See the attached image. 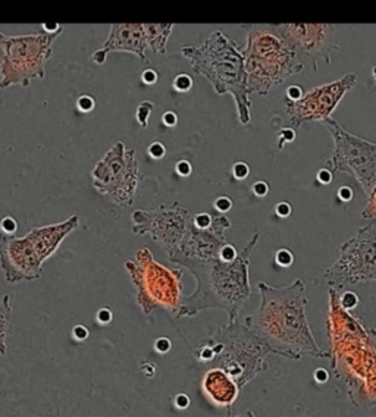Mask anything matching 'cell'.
Wrapping results in <instances>:
<instances>
[{
    "label": "cell",
    "instance_id": "34",
    "mask_svg": "<svg viewBox=\"0 0 376 417\" xmlns=\"http://www.w3.org/2000/svg\"><path fill=\"white\" fill-rule=\"evenodd\" d=\"M162 124L168 128H174L178 124V115L174 110H166L162 115Z\"/></svg>",
    "mask_w": 376,
    "mask_h": 417
},
{
    "label": "cell",
    "instance_id": "13",
    "mask_svg": "<svg viewBox=\"0 0 376 417\" xmlns=\"http://www.w3.org/2000/svg\"><path fill=\"white\" fill-rule=\"evenodd\" d=\"M357 84V74L347 72L339 80L322 84L303 94L297 101L285 100V112L294 128H301L306 124H322L332 118V112L338 107L342 97Z\"/></svg>",
    "mask_w": 376,
    "mask_h": 417
},
{
    "label": "cell",
    "instance_id": "31",
    "mask_svg": "<svg viewBox=\"0 0 376 417\" xmlns=\"http://www.w3.org/2000/svg\"><path fill=\"white\" fill-rule=\"evenodd\" d=\"M175 172H177L180 177H183V178L189 177L191 172H192V165H191L188 160L183 159V160L177 162V165H175Z\"/></svg>",
    "mask_w": 376,
    "mask_h": 417
},
{
    "label": "cell",
    "instance_id": "32",
    "mask_svg": "<svg viewBox=\"0 0 376 417\" xmlns=\"http://www.w3.org/2000/svg\"><path fill=\"white\" fill-rule=\"evenodd\" d=\"M157 80H159V75H157V72H156L154 69H151V68H147V69H144V71L141 72V81H142L145 86H153V84L157 83Z\"/></svg>",
    "mask_w": 376,
    "mask_h": 417
},
{
    "label": "cell",
    "instance_id": "21",
    "mask_svg": "<svg viewBox=\"0 0 376 417\" xmlns=\"http://www.w3.org/2000/svg\"><path fill=\"white\" fill-rule=\"evenodd\" d=\"M194 87V80L188 74H178L172 81V89L178 93H188Z\"/></svg>",
    "mask_w": 376,
    "mask_h": 417
},
{
    "label": "cell",
    "instance_id": "39",
    "mask_svg": "<svg viewBox=\"0 0 376 417\" xmlns=\"http://www.w3.org/2000/svg\"><path fill=\"white\" fill-rule=\"evenodd\" d=\"M316 180H318L319 184L328 185V184L332 183V180H333V174H332L329 169H327V168H322V169H319V172H318V175H316Z\"/></svg>",
    "mask_w": 376,
    "mask_h": 417
},
{
    "label": "cell",
    "instance_id": "28",
    "mask_svg": "<svg viewBox=\"0 0 376 417\" xmlns=\"http://www.w3.org/2000/svg\"><path fill=\"white\" fill-rule=\"evenodd\" d=\"M77 107H78V110L83 112V113H90L94 107H95V100H94L92 95H89V94H83V95H80L78 100H77Z\"/></svg>",
    "mask_w": 376,
    "mask_h": 417
},
{
    "label": "cell",
    "instance_id": "6",
    "mask_svg": "<svg viewBox=\"0 0 376 417\" xmlns=\"http://www.w3.org/2000/svg\"><path fill=\"white\" fill-rule=\"evenodd\" d=\"M268 354L266 345L238 321L222 326L195 353L197 360L203 363L219 362L239 389L263 371Z\"/></svg>",
    "mask_w": 376,
    "mask_h": 417
},
{
    "label": "cell",
    "instance_id": "30",
    "mask_svg": "<svg viewBox=\"0 0 376 417\" xmlns=\"http://www.w3.org/2000/svg\"><path fill=\"white\" fill-rule=\"evenodd\" d=\"M295 139V131L292 128H282L278 134V150H282L286 142H292Z\"/></svg>",
    "mask_w": 376,
    "mask_h": 417
},
{
    "label": "cell",
    "instance_id": "25",
    "mask_svg": "<svg viewBox=\"0 0 376 417\" xmlns=\"http://www.w3.org/2000/svg\"><path fill=\"white\" fill-rule=\"evenodd\" d=\"M233 206H234L233 198H230V197H227V195H221V197H218V198L213 201V209H215L216 213H219V215H227V213L233 209Z\"/></svg>",
    "mask_w": 376,
    "mask_h": 417
},
{
    "label": "cell",
    "instance_id": "44",
    "mask_svg": "<svg viewBox=\"0 0 376 417\" xmlns=\"http://www.w3.org/2000/svg\"><path fill=\"white\" fill-rule=\"evenodd\" d=\"M315 377H316V380H318V382L324 383V382H327V379H328V373H327V371H324V369H318L316 374H315Z\"/></svg>",
    "mask_w": 376,
    "mask_h": 417
},
{
    "label": "cell",
    "instance_id": "5",
    "mask_svg": "<svg viewBox=\"0 0 376 417\" xmlns=\"http://www.w3.org/2000/svg\"><path fill=\"white\" fill-rule=\"evenodd\" d=\"M80 225L77 215L63 222L34 228L22 238L4 235L0 239V266L9 283L39 279L43 265L62 241Z\"/></svg>",
    "mask_w": 376,
    "mask_h": 417
},
{
    "label": "cell",
    "instance_id": "10",
    "mask_svg": "<svg viewBox=\"0 0 376 417\" xmlns=\"http://www.w3.org/2000/svg\"><path fill=\"white\" fill-rule=\"evenodd\" d=\"M94 188L119 207L133 206L140 185V168L136 148L116 141L92 171Z\"/></svg>",
    "mask_w": 376,
    "mask_h": 417
},
{
    "label": "cell",
    "instance_id": "38",
    "mask_svg": "<svg viewBox=\"0 0 376 417\" xmlns=\"http://www.w3.org/2000/svg\"><path fill=\"white\" fill-rule=\"evenodd\" d=\"M291 210L292 209H291V204L288 201H281V203L275 204V213H277L278 218H282V219L288 218L291 215Z\"/></svg>",
    "mask_w": 376,
    "mask_h": 417
},
{
    "label": "cell",
    "instance_id": "23",
    "mask_svg": "<svg viewBox=\"0 0 376 417\" xmlns=\"http://www.w3.org/2000/svg\"><path fill=\"white\" fill-rule=\"evenodd\" d=\"M362 218L376 222V185L372 188V191L368 195V203L362 212Z\"/></svg>",
    "mask_w": 376,
    "mask_h": 417
},
{
    "label": "cell",
    "instance_id": "8",
    "mask_svg": "<svg viewBox=\"0 0 376 417\" xmlns=\"http://www.w3.org/2000/svg\"><path fill=\"white\" fill-rule=\"evenodd\" d=\"M62 33L63 27L54 33L40 30L25 36H6L0 33V47L3 50L0 89L9 86L28 87L33 80H43L46 62L53 53V42Z\"/></svg>",
    "mask_w": 376,
    "mask_h": 417
},
{
    "label": "cell",
    "instance_id": "29",
    "mask_svg": "<svg viewBox=\"0 0 376 417\" xmlns=\"http://www.w3.org/2000/svg\"><path fill=\"white\" fill-rule=\"evenodd\" d=\"M0 230L4 232L7 236H13V233L18 230V222L12 216H3L0 221Z\"/></svg>",
    "mask_w": 376,
    "mask_h": 417
},
{
    "label": "cell",
    "instance_id": "19",
    "mask_svg": "<svg viewBox=\"0 0 376 417\" xmlns=\"http://www.w3.org/2000/svg\"><path fill=\"white\" fill-rule=\"evenodd\" d=\"M12 300L6 294L0 304V356L7 351V338L12 332Z\"/></svg>",
    "mask_w": 376,
    "mask_h": 417
},
{
    "label": "cell",
    "instance_id": "2",
    "mask_svg": "<svg viewBox=\"0 0 376 417\" xmlns=\"http://www.w3.org/2000/svg\"><path fill=\"white\" fill-rule=\"evenodd\" d=\"M259 238L260 230H256L245 248L233 262H224L216 257L204 262L181 260L177 263L189 271L197 280V289L184 295L180 318H192L209 309H222L228 313V322L238 321L241 309L251 297L250 256Z\"/></svg>",
    "mask_w": 376,
    "mask_h": 417
},
{
    "label": "cell",
    "instance_id": "26",
    "mask_svg": "<svg viewBox=\"0 0 376 417\" xmlns=\"http://www.w3.org/2000/svg\"><path fill=\"white\" fill-rule=\"evenodd\" d=\"M231 174H233L235 181H244L250 175V166L245 162L238 160V162H235L234 165H233Z\"/></svg>",
    "mask_w": 376,
    "mask_h": 417
},
{
    "label": "cell",
    "instance_id": "9",
    "mask_svg": "<svg viewBox=\"0 0 376 417\" xmlns=\"http://www.w3.org/2000/svg\"><path fill=\"white\" fill-rule=\"evenodd\" d=\"M322 125L333 139V150L325 162V168L333 175H350L368 197L376 185V142L351 134L333 118L327 119Z\"/></svg>",
    "mask_w": 376,
    "mask_h": 417
},
{
    "label": "cell",
    "instance_id": "1",
    "mask_svg": "<svg viewBox=\"0 0 376 417\" xmlns=\"http://www.w3.org/2000/svg\"><path fill=\"white\" fill-rule=\"evenodd\" d=\"M260 306L244 324L266 345L269 353L298 360L303 356L328 357L313 336L306 315V285L301 279L285 286L257 283Z\"/></svg>",
    "mask_w": 376,
    "mask_h": 417
},
{
    "label": "cell",
    "instance_id": "12",
    "mask_svg": "<svg viewBox=\"0 0 376 417\" xmlns=\"http://www.w3.org/2000/svg\"><path fill=\"white\" fill-rule=\"evenodd\" d=\"M192 213L181 203L160 204L153 210L137 209L133 213L131 230L136 235H150L160 244L168 257L174 256L188 231Z\"/></svg>",
    "mask_w": 376,
    "mask_h": 417
},
{
    "label": "cell",
    "instance_id": "20",
    "mask_svg": "<svg viewBox=\"0 0 376 417\" xmlns=\"http://www.w3.org/2000/svg\"><path fill=\"white\" fill-rule=\"evenodd\" d=\"M153 109H154V103L150 101V100H144L139 104L137 112H136V119L140 124L141 128L148 127V119H150V115H151Z\"/></svg>",
    "mask_w": 376,
    "mask_h": 417
},
{
    "label": "cell",
    "instance_id": "11",
    "mask_svg": "<svg viewBox=\"0 0 376 417\" xmlns=\"http://www.w3.org/2000/svg\"><path fill=\"white\" fill-rule=\"evenodd\" d=\"M330 288L342 291L348 285L376 280V222L371 221L345 241L338 259L324 274Z\"/></svg>",
    "mask_w": 376,
    "mask_h": 417
},
{
    "label": "cell",
    "instance_id": "27",
    "mask_svg": "<svg viewBox=\"0 0 376 417\" xmlns=\"http://www.w3.org/2000/svg\"><path fill=\"white\" fill-rule=\"evenodd\" d=\"M147 154H148L151 159H154V160H160V159H163L165 154H166V147H165V144L160 142V141H153V142L147 147Z\"/></svg>",
    "mask_w": 376,
    "mask_h": 417
},
{
    "label": "cell",
    "instance_id": "46",
    "mask_svg": "<svg viewBox=\"0 0 376 417\" xmlns=\"http://www.w3.org/2000/svg\"><path fill=\"white\" fill-rule=\"evenodd\" d=\"M238 417H242V416H238Z\"/></svg>",
    "mask_w": 376,
    "mask_h": 417
},
{
    "label": "cell",
    "instance_id": "7",
    "mask_svg": "<svg viewBox=\"0 0 376 417\" xmlns=\"http://www.w3.org/2000/svg\"><path fill=\"white\" fill-rule=\"evenodd\" d=\"M125 269L136 286V300L142 313L150 315L162 309L174 318H180L183 306V271L159 263L151 251L144 247L136 257L125 262Z\"/></svg>",
    "mask_w": 376,
    "mask_h": 417
},
{
    "label": "cell",
    "instance_id": "17",
    "mask_svg": "<svg viewBox=\"0 0 376 417\" xmlns=\"http://www.w3.org/2000/svg\"><path fill=\"white\" fill-rule=\"evenodd\" d=\"M203 389L215 404L222 407H231L239 391L231 376L222 369H210L204 374Z\"/></svg>",
    "mask_w": 376,
    "mask_h": 417
},
{
    "label": "cell",
    "instance_id": "33",
    "mask_svg": "<svg viewBox=\"0 0 376 417\" xmlns=\"http://www.w3.org/2000/svg\"><path fill=\"white\" fill-rule=\"evenodd\" d=\"M112 319H113V315L109 307H101L95 315V321L100 324H109L112 322Z\"/></svg>",
    "mask_w": 376,
    "mask_h": 417
},
{
    "label": "cell",
    "instance_id": "4",
    "mask_svg": "<svg viewBox=\"0 0 376 417\" xmlns=\"http://www.w3.org/2000/svg\"><path fill=\"white\" fill-rule=\"evenodd\" d=\"M245 45L241 47L250 94L268 95L291 75L304 69L298 54L275 33L272 25H244Z\"/></svg>",
    "mask_w": 376,
    "mask_h": 417
},
{
    "label": "cell",
    "instance_id": "22",
    "mask_svg": "<svg viewBox=\"0 0 376 417\" xmlns=\"http://www.w3.org/2000/svg\"><path fill=\"white\" fill-rule=\"evenodd\" d=\"M338 301L341 304L342 309L345 310H354L359 304V297L353 292V291H348V289H342L339 291L338 294Z\"/></svg>",
    "mask_w": 376,
    "mask_h": 417
},
{
    "label": "cell",
    "instance_id": "42",
    "mask_svg": "<svg viewBox=\"0 0 376 417\" xmlns=\"http://www.w3.org/2000/svg\"><path fill=\"white\" fill-rule=\"evenodd\" d=\"M175 406L178 409H187L189 406V398H188L186 394H180L177 398H175Z\"/></svg>",
    "mask_w": 376,
    "mask_h": 417
},
{
    "label": "cell",
    "instance_id": "35",
    "mask_svg": "<svg viewBox=\"0 0 376 417\" xmlns=\"http://www.w3.org/2000/svg\"><path fill=\"white\" fill-rule=\"evenodd\" d=\"M90 335V330L87 329V326L84 324H75L72 327V336L77 339V341H86Z\"/></svg>",
    "mask_w": 376,
    "mask_h": 417
},
{
    "label": "cell",
    "instance_id": "40",
    "mask_svg": "<svg viewBox=\"0 0 376 417\" xmlns=\"http://www.w3.org/2000/svg\"><path fill=\"white\" fill-rule=\"evenodd\" d=\"M336 195H338V198H339L342 203H348V201H351V198H353L354 192H353V189H351L348 185H342L338 188Z\"/></svg>",
    "mask_w": 376,
    "mask_h": 417
},
{
    "label": "cell",
    "instance_id": "24",
    "mask_svg": "<svg viewBox=\"0 0 376 417\" xmlns=\"http://www.w3.org/2000/svg\"><path fill=\"white\" fill-rule=\"evenodd\" d=\"M274 259H275V263L281 268H289L294 263V254L288 248H280L275 253Z\"/></svg>",
    "mask_w": 376,
    "mask_h": 417
},
{
    "label": "cell",
    "instance_id": "14",
    "mask_svg": "<svg viewBox=\"0 0 376 417\" xmlns=\"http://www.w3.org/2000/svg\"><path fill=\"white\" fill-rule=\"evenodd\" d=\"M272 27L297 54L312 60L315 72L319 69V62L329 65L332 53L339 50L333 39L335 25L332 24H278Z\"/></svg>",
    "mask_w": 376,
    "mask_h": 417
},
{
    "label": "cell",
    "instance_id": "18",
    "mask_svg": "<svg viewBox=\"0 0 376 417\" xmlns=\"http://www.w3.org/2000/svg\"><path fill=\"white\" fill-rule=\"evenodd\" d=\"M147 46L156 54H166V45L172 34L174 24H142Z\"/></svg>",
    "mask_w": 376,
    "mask_h": 417
},
{
    "label": "cell",
    "instance_id": "16",
    "mask_svg": "<svg viewBox=\"0 0 376 417\" xmlns=\"http://www.w3.org/2000/svg\"><path fill=\"white\" fill-rule=\"evenodd\" d=\"M147 40L144 34L142 24H113L110 27V34L104 45L94 51L92 60L97 65L106 62L107 53L110 51H130L139 56L147 65L150 59L147 57Z\"/></svg>",
    "mask_w": 376,
    "mask_h": 417
},
{
    "label": "cell",
    "instance_id": "15",
    "mask_svg": "<svg viewBox=\"0 0 376 417\" xmlns=\"http://www.w3.org/2000/svg\"><path fill=\"white\" fill-rule=\"evenodd\" d=\"M231 228V221L227 215H213V222L206 230H198L192 225V218L188 231L169 262L178 263L181 260H212L218 257L221 247L227 242V231Z\"/></svg>",
    "mask_w": 376,
    "mask_h": 417
},
{
    "label": "cell",
    "instance_id": "41",
    "mask_svg": "<svg viewBox=\"0 0 376 417\" xmlns=\"http://www.w3.org/2000/svg\"><path fill=\"white\" fill-rule=\"evenodd\" d=\"M171 347H172V344L168 338H159L154 342V350L157 353H168L171 350Z\"/></svg>",
    "mask_w": 376,
    "mask_h": 417
},
{
    "label": "cell",
    "instance_id": "43",
    "mask_svg": "<svg viewBox=\"0 0 376 417\" xmlns=\"http://www.w3.org/2000/svg\"><path fill=\"white\" fill-rule=\"evenodd\" d=\"M42 28H43L46 33H54V31L60 30V28H62V25H59V24H43V25H42Z\"/></svg>",
    "mask_w": 376,
    "mask_h": 417
},
{
    "label": "cell",
    "instance_id": "45",
    "mask_svg": "<svg viewBox=\"0 0 376 417\" xmlns=\"http://www.w3.org/2000/svg\"><path fill=\"white\" fill-rule=\"evenodd\" d=\"M372 74H374V78H375V81H376V66H374V69H372Z\"/></svg>",
    "mask_w": 376,
    "mask_h": 417
},
{
    "label": "cell",
    "instance_id": "36",
    "mask_svg": "<svg viewBox=\"0 0 376 417\" xmlns=\"http://www.w3.org/2000/svg\"><path fill=\"white\" fill-rule=\"evenodd\" d=\"M303 90H301V87L300 86H289L288 89H286V92H285V95H286V98L285 100H288V101H297V100H300L301 97H303Z\"/></svg>",
    "mask_w": 376,
    "mask_h": 417
},
{
    "label": "cell",
    "instance_id": "3",
    "mask_svg": "<svg viewBox=\"0 0 376 417\" xmlns=\"http://www.w3.org/2000/svg\"><path fill=\"white\" fill-rule=\"evenodd\" d=\"M180 53L189 62L194 74L206 78L216 93L233 95L241 125L251 122V100L244 57L234 39L222 30H216L197 46L181 47Z\"/></svg>",
    "mask_w": 376,
    "mask_h": 417
},
{
    "label": "cell",
    "instance_id": "37",
    "mask_svg": "<svg viewBox=\"0 0 376 417\" xmlns=\"http://www.w3.org/2000/svg\"><path fill=\"white\" fill-rule=\"evenodd\" d=\"M251 191L256 197H266L269 192V185L266 181H256L251 186Z\"/></svg>",
    "mask_w": 376,
    "mask_h": 417
}]
</instances>
